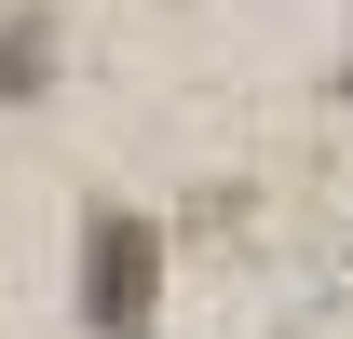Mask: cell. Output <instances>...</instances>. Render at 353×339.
Wrapping results in <instances>:
<instances>
[{
  "instance_id": "6da1fadb",
  "label": "cell",
  "mask_w": 353,
  "mask_h": 339,
  "mask_svg": "<svg viewBox=\"0 0 353 339\" xmlns=\"http://www.w3.org/2000/svg\"><path fill=\"white\" fill-rule=\"evenodd\" d=\"M150 312H163V231H150L136 204H95L82 217V326L95 339H136Z\"/></svg>"
},
{
  "instance_id": "7a4b0ae2",
  "label": "cell",
  "mask_w": 353,
  "mask_h": 339,
  "mask_svg": "<svg viewBox=\"0 0 353 339\" xmlns=\"http://www.w3.org/2000/svg\"><path fill=\"white\" fill-rule=\"evenodd\" d=\"M41 82H54V14L28 0V14H0V109H28Z\"/></svg>"
},
{
  "instance_id": "3957f363",
  "label": "cell",
  "mask_w": 353,
  "mask_h": 339,
  "mask_svg": "<svg viewBox=\"0 0 353 339\" xmlns=\"http://www.w3.org/2000/svg\"><path fill=\"white\" fill-rule=\"evenodd\" d=\"M340 95H353V41H340Z\"/></svg>"
}]
</instances>
